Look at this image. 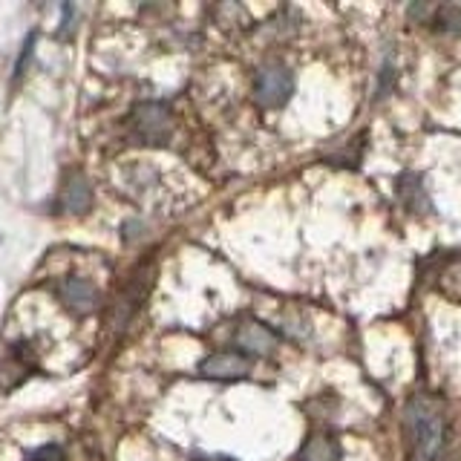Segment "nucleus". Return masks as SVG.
<instances>
[{
    "mask_svg": "<svg viewBox=\"0 0 461 461\" xmlns=\"http://www.w3.org/2000/svg\"><path fill=\"white\" fill-rule=\"evenodd\" d=\"M407 436L415 461H438L444 450V410L438 401L415 395L407 403Z\"/></svg>",
    "mask_w": 461,
    "mask_h": 461,
    "instance_id": "nucleus-1",
    "label": "nucleus"
},
{
    "mask_svg": "<svg viewBox=\"0 0 461 461\" xmlns=\"http://www.w3.org/2000/svg\"><path fill=\"white\" fill-rule=\"evenodd\" d=\"M205 461H234V458H205Z\"/></svg>",
    "mask_w": 461,
    "mask_h": 461,
    "instance_id": "nucleus-12",
    "label": "nucleus"
},
{
    "mask_svg": "<svg viewBox=\"0 0 461 461\" xmlns=\"http://www.w3.org/2000/svg\"><path fill=\"white\" fill-rule=\"evenodd\" d=\"M23 461H67V453H64V447L61 444H41L35 447V450H29L23 456Z\"/></svg>",
    "mask_w": 461,
    "mask_h": 461,
    "instance_id": "nucleus-10",
    "label": "nucleus"
},
{
    "mask_svg": "<svg viewBox=\"0 0 461 461\" xmlns=\"http://www.w3.org/2000/svg\"><path fill=\"white\" fill-rule=\"evenodd\" d=\"M170 133H173V119L162 101H141L130 113V136L136 141L162 148V144H167Z\"/></svg>",
    "mask_w": 461,
    "mask_h": 461,
    "instance_id": "nucleus-2",
    "label": "nucleus"
},
{
    "mask_svg": "<svg viewBox=\"0 0 461 461\" xmlns=\"http://www.w3.org/2000/svg\"><path fill=\"white\" fill-rule=\"evenodd\" d=\"M300 461H340V444L331 436H312L303 444Z\"/></svg>",
    "mask_w": 461,
    "mask_h": 461,
    "instance_id": "nucleus-9",
    "label": "nucleus"
},
{
    "mask_svg": "<svg viewBox=\"0 0 461 461\" xmlns=\"http://www.w3.org/2000/svg\"><path fill=\"white\" fill-rule=\"evenodd\" d=\"M444 29H453V32H461V9H444L441 12Z\"/></svg>",
    "mask_w": 461,
    "mask_h": 461,
    "instance_id": "nucleus-11",
    "label": "nucleus"
},
{
    "mask_svg": "<svg viewBox=\"0 0 461 461\" xmlns=\"http://www.w3.org/2000/svg\"><path fill=\"white\" fill-rule=\"evenodd\" d=\"M199 372L213 381H237L251 372V360L240 352H220L199 364Z\"/></svg>",
    "mask_w": 461,
    "mask_h": 461,
    "instance_id": "nucleus-5",
    "label": "nucleus"
},
{
    "mask_svg": "<svg viewBox=\"0 0 461 461\" xmlns=\"http://www.w3.org/2000/svg\"><path fill=\"white\" fill-rule=\"evenodd\" d=\"M234 340H237L240 349L249 352V355H268V352H274V346H277V335H274L268 326L257 323V321L240 323Z\"/></svg>",
    "mask_w": 461,
    "mask_h": 461,
    "instance_id": "nucleus-6",
    "label": "nucleus"
},
{
    "mask_svg": "<svg viewBox=\"0 0 461 461\" xmlns=\"http://www.w3.org/2000/svg\"><path fill=\"white\" fill-rule=\"evenodd\" d=\"M395 194L410 211H415V213L429 211V199L424 196V187H421V179H418V176H410V173H407V176H401L398 185H395Z\"/></svg>",
    "mask_w": 461,
    "mask_h": 461,
    "instance_id": "nucleus-8",
    "label": "nucleus"
},
{
    "mask_svg": "<svg viewBox=\"0 0 461 461\" xmlns=\"http://www.w3.org/2000/svg\"><path fill=\"white\" fill-rule=\"evenodd\" d=\"M61 205H64V211H69V213H84L86 208L93 205V191H90V185H86V179L72 176V179L64 185V191H61Z\"/></svg>",
    "mask_w": 461,
    "mask_h": 461,
    "instance_id": "nucleus-7",
    "label": "nucleus"
},
{
    "mask_svg": "<svg viewBox=\"0 0 461 461\" xmlns=\"http://www.w3.org/2000/svg\"><path fill=\"white\" fill-rule=\"evenodd\" d=\"M55 294L69 312H76V314H90L101 303L98 288L84 277H61L55 285Z\"/></svg>",
    "mask_w": 461,
    "mask_h": 461,
    "instance_id": "nucleus-4",
    "label": "nucleus"
},
{
    "mask_svg": "<svg viewBox=\"0 0 461 461\" xmlns=\"http://www.w3.org/2000/svg\"><path fill=\"white\" fill-rule=\"evenodd\" d=\"M294 93V76L285 64H266L259 67L257 78H254V95L263 107L274 110L283 107Z\"/></svg>",
    "mask_w": 461,
    "mask_h": 461,
    "instance_id": "nucleus-3",
    "label": "nucleus"
}]
</instances>
